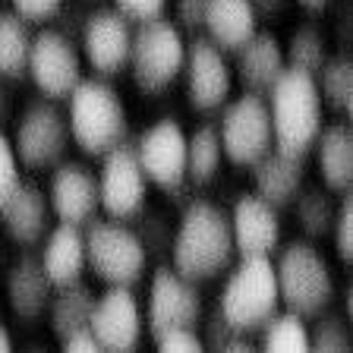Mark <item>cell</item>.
Instances as JSON below:
<instances>
[{"instance_id": "42", "label": "cell", "mask_w": 353, "mask_h": 353, "mask_svg": "<svg viewBox=\"0 0 353 353\" xmlns=\"http://www.w3.org/2000/svg\"><path fill=\"white\" fill-rule=\"evenodd\" d=\"M10 117H13V92H10L7 79L0 76V126L7 123Z\"/></svg>"}, {"instance_id": "25", "label": "cell", "mask_w": 353, "mask_h": 353, "mask_svg": "<svg viewBox=\"0 0 353 353\" xmlns=\"http://www.w3.org/2000/svg\"><path fill=\"white\" fill-rule=\"evenodd\" d=\"M316 158H319V174L322 183L328 186L334 196L350 192L353 183V130L350 123H331L322 126L316 139Z\"/></svg>"}, {"instance_id": "19", "label": "cell", "mask_w": 353, "mask_h": 353, "mask_svg": "<svg viewBox=\"0 0 353 353\" xmlns=\"http://www.w3.org/2000/svg\"><path fill=\"white\" fill-rule=\"evenodd\" d=\"M0 221H3L10 240H16L19 246L41 243L48 234V221H51V205H48L41 186H35L32 180H19L16 190L0 205Z\"/></svg>"}, {"instance_id": "30", "label": "cell", "mask_w": 353, "mask_h": 353, "mask_svg": "<svg viewBox=\"0 0 353 353\" xmlns=\"http://www.w3.org/2000/svg\"><path fill=\"white\" fill-rule=\"evenodd\" d=\"M322 104L338 114H353V63L350 57H328L316 73Z\"/></svg>"}, {"instance_id": "1", "label": "cell", "mask_w": 353, "mask_h": 353, "mask_svg": "<svg viewBox=\"0 0 353 353\" xmlns=\"http://www.w3.org/2000/svg\"><path fill=\"white\" fill-rule=\"evenodd\" d=\"M234 236L228 212L208 199H192L183 205L176 234L170 236V262L192 284L218 278L234 262Z\"/></svg>"}, {"instance_id": "14", "label": "cell", "mask_w": 353, "mask_h": 353, "mask_svg": "<svg viewBox=\"0 0 353 353\" xmlns=\"http://www.w3.org/2000/svg\"><path fill=\"white\" fill-rule=\"evenodd\" d=\"M132 148L148 183H154L168 196L183 192L190 186L186 183V132L176 120H158L132 142Z\"/></svg>"}, {"instance_id": "9", "label": "cell", "mask_w": 353, "mask_h": 353, "mask_svg": "<svg viewBox=\"0 0 353 353\" xmlns=\"http://www.w3.org/2000/svg\"><path fill=\"white\" fill-rule=\"evenodd\" d=\"M13 152L22 168L29 170H48L63 161L66 148H70V126L66 114L57 108L51 98H38L26 104V110L16 120L13 130Z\"/></svg>"}, {"instance_id": "13", "label": "cell", "mask_w": 353, "mask_h": 353, "mask_svg": "<svg viewBox=\"0 0 353 353\" xmlns=\"http://www.w3.org/2000/svg\"><path fill=\"white\" fill-rule=\"evenodd\" d=\"M205 312L199 284L176 272L174 265H161L152 274L148 287V338L158 341L170 328H196Z\"/></svg>"}, {"instance_id": "39", "label": "cell", "mask_w": 353, "mask_h": 353, "mask_svg": "<svg viewBox=\"0 0 353 353\" xmlns=\"http://www.w3.org/2000/svg\"><path fill=\"white\" fill-rule=\"evenodd\" d=\"M170 0H114V7L126 16L130 22H148L164 16Z\"/></svg>"}, {"instance_id": "20", "label": "cell", "mask_w": 353, "mask_h": 353, "mask_svg": "<svg viewBox=\"0 0 353 353\" xmlns=\"http://www.w3.org/2000/svg\"><path fill=\"white\" fill-rule=\"evenodd\" d=\"M54 296V284L44 274L41 259L32 252H22L7 272V300L13 306V312L26 322H35L48 312Z\"/></svg>"}, {"instance_id": "17", "label": "cell", "mask_w": 353, "mask_h": 353, "mask_svg": "<svg viewBox=\"0 0 353 353\" xmlns=\"http://www.w3.org/2000/svg\"><path fill=\"white\" fill-rule=\"evenodd\" d=\"M48 205L60 224H76L85 228L98 214V174L88 164L79 161H60L51 174L48 186Z\"/></svg>"}, {"instance_id": "18", "label": "cell", "mask_w": 353, "mask_h": 353, "mask_svg": "<svg viewBox=\"0 0 353 353\" xmlns=\"http://www.w3.org/2000/svg\"><path fill=\"white\" fill-rule=\"evenodd\" d=\"M230 236L236 259L272 256L281 246V214L256 192H243L230 208Z\"/></svg>"}, {"instance_id": "24", "label": "cell", "mask_w": 353, "mask_h": 353, "mask_svg": "<svg viewBox=\"0 0 353 353\" xmlns=\"http://www.w3.org/2000/svg\"><path fill=\"white\" fill-rule=\"evenodd\" d=\"M38 259H41V268L51 278L54 287H66V284H73V281H82V272L88 268L82 228H76V224H57L48 234L44 250Z\"/></svg>"}, {"instance_id": "3", "label": "cell", "mask_w": 353, "mask_h": 353, "mask_svg": "<svg viewBox=\"0 0 353 353\" xmlns=\"http://www.w3.org/2000/svg\"><path fill=\"white\" fill-rule=\"evenodd\" d=\"M70 139L92 158L108 154L130 136V117L120 95L104 79H79L66 98Z\"/></svg>"}, {"instance_id": "7", "label": "cell", "mask_w": 353, "mask_h": 353, "mask_svg": "<svg viewBox=\"0 0 353 353\" xmlns=\"http://www.w3.org/2000/svg\"><path fill=\"white\" fill-rule=\"evenodd\" d=\"M186 57V38L170 19L158 16V19L139 22V29L132 32L130 44V76L139 92L145 95H161L164 88H170L180 79Z\"/></svg>"}, {"instance_id": "27", "label": "cell", "mask_w": 353, "mask_h": 353, "mask_svg": "<svg viewBox=\"0 0 353 353\" xmlns=\"http://www.w3.org/2000/svg\"><path fill=\"white\" fill-rule=\"evenodd\" d=\"M32 22L22 19L16 10H0V76L22 79L32 48Z\"/></svg>"}, {"instance_id": "44", "label": "cell", "mask_w": 353, "mask_h": 353, "mask_svg": "<svg viewBox=\"0 0 353 353\" xmlns=\"http://www.w3.org/2000/svg\"><path fill=\"white\" fill-rule=\"evenodd\" d=\"M7 350H13V338H10V331L0 325V353H7Z\"/></svg>"}, {"instance_id": "28", "label": "cell", "mask_w": 353, "mask_h": 353, "mask_svg": "<svg viewBox=\"0 0 353 353\" xmlns=\"http://www.w3.org/2000/svg\"><path fill=\"white\" fill-rule=\"evenodd\" d=\"M224 164V148L218 139V126H199L186 136V183L208 186Z\"/></svg>"}, {"instance_id": "11", "label": "cell", "mask_w": 353, "mask_h": 353, "mask_svg": "<svg viewBox=\"0 0 353 353\" xmlns=\"http://www.w3.org/2000/svg\"><path fill=\"white\" fill-rule=\"evenodd\" d=\"M180 76H183L192 110L212 114V110H221L228 104L230 88H234V66L228 63V54L214 41H208L205 35H192V41L186 44Z\"/></svg>"}, {"instance_id": "43", "label": "cell", "mask_w": 353, "mask_h": 353, "mask_svg": "<svg viewBox=\"0 0 353 353\" xmlns=\"http://www.w3.org/2000/svg\"><path fill=\"white\" fill-rule=\"evenodd\" d=\"M296 3H300L306 13H325V10H328L334 0H296Z\"/></svg>"}, {"instance_id": "21", "label": "cell", "mask_w": 353, "mask_h": 353, "mask_svg": "<svg viewBox=\"0 0 353 353\" xmlns=\"http://www.w3.org/2000/svg\"><path fill=\"white\" fill-rule=\"evenodd\" d=\"M234 54H236L234 73H236V79H240L243 92H256V95H265L287 66L284 44H281L278 35H272V32H256V35Z\"/></svg>"}, {"instance_id": "8", "label": "cell", "mask_w": 353, "mask_h": 353, "mask_svg": "<svg viewBox=\"0 0 353 353\" xmlns=\"http://www.w3.org/2000/svg\"><path fill=\"white\" fill-rule=\"evenodd\" d=\"M218 139L224 158L236 168H252L256 161H262L274 148L272 114L265 95L243 92L240 98H234L218 120Z\"/></svg>"}, {"instance_id": "29", "label": "cell", "mask_w": 353, "mask_h": 353, "mask_svg": "<svg viewBox=\"0 0 353 353\" xmlns=\"http://www.w3.org/2000/svg\"><path fill=\"white\" fill-rule=\"evenodd\" d=\"M290 205H294V212H296V224L303 228V234H306L309 240H319V236L331 234V221H334V212H338V202H334L328 186L303 183Z\"/></svg>"}, {"instance_id": "34", "label": "cell", "mask_w": 353, "mask_h": 353, "mask_svg": "<svg viewBox=\"0 0 353 353\" xmlns=\"http://www.w3.org/2000/svg\"><path fill=\"white\" fill-rule=\"evenodd\" d=\"M331 236H334L338 259L350 265L353 259V196L350 192H341L338 212H334V221H331Z\"/></svg>"}, {"instance_id": "6", "label": "cell", "mask_w": 353, "mask_h": 353, "mask_svg": "<svg viewBox=\"0 0 353 353\" xmlns=\"http://www.w3.org/2000/svg\"><path fill=\"white\" fill-rule=\"evenodd\" d=\"M85 262L108 287L139 284L148 268V250L142 236L117 218H92L82 230Z\"/></svg>"}, {"instance_id": "40", "label": "cell", "mask_w": 353, "mask_h": 353, "mask_svg": "<svg viewBox=\"0 0 353 353\" xmlns=\"http://www.w3.org/2000/svg\"><path fill=\"white\" fill-rule=\"evenodd\" d=\"M60 347L70 353H95L101 350V344H98V338L92 334V328H79L73 331V334H66L63 341H60Z\"/></svg>"}, {"instance_id": "33", "label": "cell", "mask_w": 353, "mask_h": 353, "mask_svg": "<svg viewBox=\"0 0 353 353\" xmlns=\"http://www.w3.org/2000/svg\"><path fill=\"white\" fill-rule=\"evenodd\" d=\"M309 350L319 353H347L353 350V338L347 328V316L338 312H319L316 316V328L309 331Z\"/></svg>"}, {"instance_id": "4", "label": "cell", "mask_w": 353, "mask_h": 353, "mask_svg": "<svg viewBox=\"0 0 353 353\" xmlns=\"http://www.w3.org/2000/svg\"><path fill=\"white\" fill-rule=\"evenodd\" d=\"M278 278L272 256H243L218 296V312L240 334H256L278 312Z\"/></svg>"}, {"instance_id": "36", "label": "cell", "mask_w": 353, "mask_h": 353, "mask_svg": "<svg viewBox=\"0 0 353 353\" xmlns=\"http://www.w3.org/2000/svg\"><path fill=\"white\" fill-rule=\"evenodd\" d=\"M154 344H158V350H164V353H199V350H205V344H202V338H199L196 328H170V331H164Z\"/></svg>"}, {"instance_id": "26", "label": "cell", "mask_w": 353, "mask_h": 353, "mask_svg": "<svg viewBox=\"0 0 353 353\" xmlns=\"http://www.w3.org/2000/svg\"><path fill=\"white\" fill-rule=\"evenodd\" d=\"M95 306V294L88 290L82 281H73L66 287H54L51 306H48V322H51L54 338L63 341L66 334H73L79 328H88V316Z\"/></svg>"}, {"instance_id": "5", "label": "cell", "mask_w": 353, "mask_h": 353, "mask_svg": "<svg viewBox=\"0 0 353 353\" xmlns=\"http://www.w3.org/2000/svg\"><path fill=\"white\" fill-rule=\"evenodd\" d=\"M281 306L303 319H316L334 303V272L312 240H294L274 262Z\"/></svg>"}, {"instance_id": "22", "label": "cell", "mask_w": 353, "mask_h": 353, "mask_svg": "<svg viewBox=\"0 0 353 353\" xmlns=\"http://www.w3.org/2000/svg\"><path fill=\"white\" fill-rule=\"evenodd\" d=\"M202 29L208 41L224 54H234L259 32V13L250 0H208Z\"/></svg>"}, {"instance_id": "38", "label": "cell", "mask_w": 353, "mask_h": 353, "mask_svg": "<svg viewBox=\"0 0 353 353\" xmlns=\"http://www.w3.org/2000/svg\"><path fill=\"white\" fill-rule=\"evenodd\" d=\"M13 10L22 16V19L29 22H51L60 16L66 0H10Z\"/></svg>"}, {"instance_id": "41", "label": "cell", "mask_w": 353, "mask_h": 353, "mask_svg": "<svg viewBox=\"0 0 353 353\" xmlns=\"http://www.w3.org/2000/svg\"><path fill=\"white\" fill-rule=\"evenodd\" d=\"M250 3H252V7H256L259 19H272V16L284 13V10H287V3H290V0H250Z\"/></svg>"}, {"instance_id": "31", "label": "cell", "mask_w": 353, "mask_h": 353, "mask_svg": "<svg viewBox=\"0 0 353 353\" xmlns=\"http://www.w3.org/2000/svg\"><path fill=\"white\" fill-rule=\"evenodd\" d=\"M262 334V350L268 353H309V328L306 319L296 312H274L268 322L259 328Z\"/></svg>"}, {"instance_id": "12", "label": "cell", "mask_w": 353, "mask_h": 353, "mask_svg": "<svg viewBox=\"0 0 353 353\" xmlns=\"http://www.w3.org/2000/svg\"><path fill=\"white\" fill-rule=\"evenodd\" d=\"M148 176L142 170L132 142H120L108 154H101V170H98V199L108 218L130 221L145 208Z\"/></svg>"}, {"instance_id": "23", "label": "cell", "mask_w": 353, "mask_h": 353, "mask_svg": "<svg viewBox=\"0 0 353 353\" xmlns=\"http://www.w3.org/2000/svg\"><path fill=\"white\" fill-rule=\"evenodd\" d=\"M252 180H256V196H262L268 205L281 212L294 202L300 186L306 183V168H303V158L272 148L262 161L252 164Z\"/></svg>"}, {"instance_id": "37", "label": "cell", "mask_w": 353, "mask_h": 353, "mask_svg": "<svg viewBox=\"0 0 353 353\" xmlns=\"http://www.w3.org/2000/svg\"><path fill=\"white\" fill-rule=\"evenodd\" d=\"M205 3L208 0H174V26L186 35H199L202 19H205Z\"/></svg>"}, {"instance_id": "15", "label": "cell", "mask_w": 353, "mask_h": 353, "mask_svg": "<svg viewBox=\"0 0 353 353\" xmlns=\"http://www.w3.org/2000/svg\"><path fill=\"white\" fill-rule=\"evenodd\" d=\"M88 328L98 338L101 350L110 353H130L139 347L145 322H142L139 300L130 287H108L101 296H95Z\"/></svg>"}, {"instance_id": "2", "label": "cell", "mask_w": 353, "mask_h": 353, "mask_svg": "<svg viewBox=\"0 0 353 353\" xmlns=\"http://www.w3.org/2000/svg\"><path fill=\"white\" fill-rule=\"evenodd\" d=\"M268 114H272L274 148L284 154L303 158L312 152L319 132H322V95H319L316 76L284 66V73L265 92Z\"/></svg>"}, {"instance_id": "16", "label": "cell", "mask_w": 353, "mask_h": 353, "mask_svg": "<svg viewBox=\"0 0 353 353\" xmlns=\"http://www.w3.org/2000/svg\"><path fill=\"white\" fill-rule=\"evenodd\" d=\"M132 44V22L120 13L117 7L95 10L82 19V38L79 48L85 54V63L98 76H117L126 70Z\"/></svg>"}, {"instance_id": "32", "label": "cell", "mask_w": 353, "mask_h": 353, "mask_svg": "<svg viewBox=\"0 0 353 353\" xmlns=\"http://www.w3.org/2000/svg\"><path fill=\"white\" fill-rule=\"evenodd\" d=\"M284 60L287 66L294 70H303V73H319V66L328 60V44H325V35L316 29V26H300V29L290 35V41L284 44Z\"/></svg>"}, {"instance_id": "10", "label": "cell", "mask_w": 353, "mask_h": 353, "mask_svg": "<svg viewBox=\"0 0 353 353\" xmlns=\"http://www.w3.org/2000/svg\"><path fill=\"white\" fill-rule=\"evenodd\" d=\"M26 76L35 82V88L44 98L60 101L70 98L82 79V57L79 44L66 35L63 29H41L32 35L29 48V63H26Z\"/></svg>"}, {"instance_id": "35", "label": "cell", "mask_w": 353, "mask_h": 353, "mask_svg": "<svg viewBox=\"0 0 353 353\" xmlns=\"http://www.w3.org/2000/svg\"><path fill=\"white\" fill-rule=\"evenodd\" d=\"M19 158H16L13 152V142H10V136L3 130H0V205H3V199L10 196V192L16 190V183L22 180L19 174Z\"/></svg>"}]
</instances>
